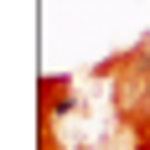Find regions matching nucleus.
<instances>
[{"instance_id":"f257e3e1","label":"nucleus","mask_w":150,"mask_h":150,"mask_svg":"<svg viewBox=\"0 0 150 150\" xmlns=\"http://www.w3.org/2000/svg\"><path fill=\"white\" fill-rule=\"evenodd\" d=\"M145 57H150V42H145Z\"/></svg>"}]
</instances>
